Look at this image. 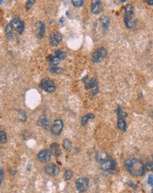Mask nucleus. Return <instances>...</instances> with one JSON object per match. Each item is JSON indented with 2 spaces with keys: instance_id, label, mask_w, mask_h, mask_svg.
<instances>
[{
  "instance_id": "obj_1",
  "label": "nucleus",
  "mask_w": 153,
  "mask_h": 193,
  "mask_svg": "<svg viewBox=\"0 0 153 193\" xmlns=\"http://www.w3.org/2000/svg\"><path fill=\"white\" fill-rule=\"evenodd\" d=\"M125 168L133 176H141L145 173V167L143 162L136 158H129L125 161Z\"/></svg>"
},
{
  "instance_id": "obj_2",
  "label": "nucleus",
  "mask_w": 153,
  "mask_h": 193,
  "mask_svg": "<svg viewBox=\"0 0 153 193\" xmlns=\"http://www.w3.org/2000/svg\"><path fill=\"white\" fill-rule=\"evenodd\" d=\"M40 87L43 90H45L46 92H49V93L54 92L56 89V86H55L54 81L50 78H47V77L41 80L40 83Z\"/></svg>"
},
{
  "instance_id": "obj_3",
  "label": "nucleus",
  "mask_w": 153,
  "mask_h": 193,
  "mask_svg": "<svg viewBox=\"0 0 153 193\" xmlns=\"http://www.w3.org/2000/svg\"><path fill=\"white\" fill-rule=\"evenodd\" d=\"M63 129V121L62 119H55L50 126V132L55 136H59L62 134Z\"/></svg>"
},
{
  "instance_id": "obj_4",
  "label": "nucleus",
  "mask_w": 153,
  "mask_h": 193,
  "mask_svg": "<svg viewBox=\"0 0 153 193\" xmlns=\"http://www.w3.org/2000/svg\"><path fill=\"white\" fill-rule=\"evenodd\" d=\"M75 184H76V189L77 190V191L84 193L86 192L89 187V180L86 177H80L76 180Z\"/></svg>"
},
{
  "instance_id": "obj_5",
  "label": "nucleus",
  "mask_w": 153,
  "mask_h": 193,
  "mask_svg": "<svg viewBox=\"0 0 153 193\" xmlns=\"http://www.w3.org/2000/svg\"><path fill=\"white\" fill-rule=\"evenodd\" d=\"M116 168V162L111 157L108 158L104 162H100V169L103 171H112L115 170Z\"/></svg>"
},
{
  "instance_id": "obj_6",
  "label": "nucleus",
  "mask_w": 153,
  "mask_h": 193,
  "mask_svg": "<svg viewBox=\"0 0 153 193\" xmlns=\"http://www.w3.org/2000/svg\"><path fill=\"white\" fill-rule=\"evenodd\" d=\"M107 54V50L105 48H99L97 50H95L94 53L92 54V62L95 63H99L102 62Z\"/></svg>"
},
{
  "instance_id": "obj_7",
  "label": "nucleus",
  "mask_w": 153,
  "mask_h": 193,
  "mask_svg": "<svg viewBox=\"0 0 153 193\" xmlns=\"http://www.w3.org/2000/svg\"><path fill=\"white\" fill-rule=\"evenodd\" d=\"M11 25L13 28L14 31H16L18 33V34H21L24 31V28H25V25H24V22L18 17H15L13 18V19L12 20L11 22Z\"/></svg>"
},
{
  "instance_id": "obj_8",
  "label": "nucleus",
  "mask_w": 153,
  "mask_h": 193,
  "mask_svg": "<svg viewBox=\"0 0 153 193\" xmlns=\"http://www.w3.org/2000/svg\"><path fill=\"white\" fill-rule=\"evenodd\" d=\"M51 152L50 149H42L40 152L38 153L37 157L38 160L41 162H50V160L51 159Z\"/></svg>"
},
{
  "instance_id": "obj_9",
  "label": "nucleus",
  "mask_w": 153,
  "mask_h": 193,
  "mask_svg": "<svg viewBox=\"0 0 153 193\" xmlns=\"http://www.w3.org/2000/svg\"><path fill=\"white\" fill-rule=\"evenodd\" d=\"M44 170H45L46 174L51 175V176H55V175H57L60 172L59 170V167L57 165H55L54 163H50V164H47L44 168Z\"/></svg>"
},
{
  "instance_id": "obj_10",
  "label": "nucleus",
  "mask_w": 153,
  "mask_h": 193,
  "mask_svg": "<svg viewBox=\"0 0 153 193\" xmlns=\"http://www.w3.org/2000/svg\"><path fill=\"white\" fill-rule=\"evenodd\" d=\"M85 84H86V88L87 90H94L93 94L97 93V91L99 90V83L96 77L91 79L89 81H85Z\"/></svg>"
},
{
  "instance_id": "obj_11",
  "label": "nucleus",
  "mask_w": 153,
  "mask_h": 193,
  "mask_svg": "<svg viewBox=\"0 0 153 193\" xmlns=\"http://www.w3.org/2000/svg\"><path fill=\"white\" fill-rule=\"evenodd\" d=\"M63 36L59 33H54L50 35V45L51 47H55L57 46L62 41Z\"/></svg>"
},
{
  "instance_id": "obj_12",
  "label": "nucleus",
  "mask_w": 153,
  "mask_h": 193,
  "mask_svg": "<svg viewBox=\"0 0 153 193\" xmlns=\"http://www.w3.org/2000/svg\"><path fill=\"white\" fill-rule=\"evenodd\" d=\"M102 10V5L100 1H93L91 6V12L93 14H99Z\"/></svg>"
},
{
  "instance_id": "obj_13",
  "label": "nucleus",
  "mask_w": 153,
  "mask_h": 193,
  "mask_svg": "<svg viewBox=\"0 0 153 193\" xmlns=\"http://www.w3.org/2000/svg\"><path fill=\"white\" fill-rule=\"evenodd\" d=\"M35 28L37 30V33H38V36L40 38H42L44 36V33H45V25L44 23L41 22V21H38L36 22L35 24Z\"/></svg>"
},
{
  "instance_id": "obj_14",
  "label": "nucleus",
  "mask_w": 153,
  "mask_h": 193,
  "mask_svg": "<svg viewBox=\"0 0 153 193\" xmlns=\"http://www.w3.org/2000/svg\"><path fill=\"white\" fill-rule=\"evenodd\" d=\"M37 123H38L39 126L45 128V129H48L50 127V122H49V119H48V118L46 117L45 115H41V117L38 119Z\"/></svg>"
},
{
  "instance_id": "obj_15",
  "label": "nucleus",
  "mask_w": 153,
  "mask_h": 193,
  "mask_svg": "<svg viewBox=\"0 0 153 193\" xmlns=\"http://www.w3.org/2000/svg\"><path fill=\"white\" fill-rule=\"evenodd\" d=\"M50 152L51 154H53L55 157H58L61 154V151H60V148H59V145L57 143H52L50 145Z\"/></svg>"
},
{
  "instance_id": "obj_16",
  "label": "nucleus",
  "mask_w": 153,
  "mask_h": 193,
  "mask_svg": "<svg viewBox=\"0 0 153 193\" xmlns=\"http://www.w3.org/2000/svg\"><path fill=\"white\" fill-rule=\"evenodd\" d=\"M109 157H110V156L108 155V153L105 152V151H100V152H99L97 154V155H96V160L100 163V162H104L105 160H107V159Z\"/></svg>"
},
{
  "instance_id": "obj_17",
  "label": "nucleus",
  "mask_w": 153,
  "mask_h": 193,
  "mask_svg": "<svg viewBox=\"0 0 153 193\" xmlns=\"http://www.w3.org/2000/svg\"><path fill=\"white\" fill-rule=\"evenodd\" d=\"M117 127L122 132H125L127 130V123L125 119L119 118L117 120Z\"/></svg>"
},
{
  "instance_id": "obj_18",
  "label": "nucleus",
  "mask_w": 153,
  "mask_h": 193,
  "mask_svg": "<svg viewBox=\"0 0 153 193\" xmlns=\"http://www.w3.org/2000/svg\"><path fill=\"white\" fill-rule=\"evenodd\" d=\"M13 28L12 27L11 23H9V24L7 25L6 28H5V34H6V37H7L9 40L13 39Z\"/></svg>"
},
{
  "instance_id": "obj_19",
  "label": "nucleus",
  "mask_w": 153,
  "mask_h": 193,
  "mask_svg": "<svg viewBox=\"0 0 153 193\" xmlns=\"http://www.w3.org/2000/svg\"><path fill=\"white\" fill-rule=\"evenodd\" d=\"M124 23H125V26H126L128 28H133L135 27V21L133 18L131 17H124Z\"/></svg>"
},
{
  "instance_id": "obj_20",
  "label": "nucleus",
  "mask_w": 153,
  "mask_h": 193,
  "mask_svg": "<svg viewBox=\"0 0 153 193\" xmlns=\"http://www.w3.org/2000/svg\"><path fill=\"white\" fill-rule=\"evenodd\" d=\"M125 16L131 17V18H133V16H134V7L129 4L127 5L125 7Z\"/></svg>"
},
{
  "instance_id": "obj_21",
  "label": "nucleus",
  "mask_w": 153,
  "mask_h": 193,
  "mask_svg": "<svg viewBox=\"0 0 153 193\" xmlns=\"http://www.w3.org/2000/svg\"><path fill=\"white\" fill-rule=\"evenodd\" d=\"M100 22H101V25L105 30H108V27H109V23H110V18L108 16H103L100 18Z\"/></svg>"
},
{
  "instance_id": "obj_22",
  "label": "nucleus",
  "mask_w": 153,
  "mask_h": 193,
  "mask_svg": "<svg viewBox=\"0 0 153 193\" xmlns=\"http://www.w3.org/2000/svg\"><path fill=\"white\" fill-rule=\"evenodd\" d=\"M49 71H50V73H52V74L58 75V74H61L62 72H63V69H61V68L57 67V66H55V65H51V66L49 67Z\"/></svg>"
},
{
  "instance_id": "obj_23",
  "label": "nucleus",
  "mask_w": 153,
  "mask_h": 193,
  "mask_svg": "<svg viewBox=\"0 0 153 193\" xmlns=\"http://www.w3.org/2000/svg\"><path fill=\"white\" fill-rule=\"evenodd\" d=\"M94 114H92V113L86 114V115H85V116L81 119V125L83 126H85L86 124H87V122H88V120H89L90 119H94Z\"/></svg>"
},
{
  "instance_id": "obj_24",
  "label": "nucleus",
  "mask_w": 153,
  "mask_h": 193,
  "mask_svg": "<svg viewBox=\"0 0 153 193\" xmlns=\"http://www.w3.org/2000/svg\"><path fill=\"white\" fill-rule=\"evenodd\" d=\"M63 148L66 150V151H71V141L70 140L68 139H64L63 141Z\"/></svg>"
},
{
  "instance_id": "obj_25",
  "label": "nucleus",
  "mask_w": 153,
  "mask_h": 193,
  "mask_svg": "<svg viewBox=\"0 0 153 193\" xmlns=\"http://www.w3.org/2000/svg\"><path fill=\"white\" fill-rule=\"evenodd\" d=\"M7 142V135L3 129L0 128V143L5 144Z\"/></svg>"
},
{
  "instance_id": "obj_26",
  "label": "nucleus",
  "mask_w": 153,
  "mask_h": 193,
  "mask_svg": "<svg viewBox=\"0 0 153 193\" xmlns=\"http://www.w3.org/2000/svg\"><path fill=\"white\" fill-rule=\"evenodd\" d=\"M55 56H56L61 61V60H63L66 57V53L64 51H62V50H56L55 52Z\"/></svg>"
},
{
  "instance_id": "obj_27",
  "label": "nucleus",
  "mask_w": 153,
  "mask_h": 193,
  "mask_svg": "<svg viewBox=\"0 0 153 193\" xmlns=\"http://www.w3.org/2000/svg\"><path fill=\"white\" fill-rule=\"evenodd\" d=\"M47 59L50 61V63H51V64L52 65H57L59 63H60V60H59L56 56H53V55H49L48 57H47Z\"/></svg>"
},
{
  "instance_id": "obj_28",
  "label": "nucleus",
  "mask_w": 153,
  "mask_h": 193,
  "mask_svg": "<svg viewBox=\"0 0 153 193\" xmlns=\"http://www.w3.org/2000/svg\"><path fill=\"white\" fill-rule=\"evenodd\" d=\"M144 167H145V170L150 171H153V155L152 156H151V160L149 161V162L144 165Z\"/></svg>"
},
{
  "instance_id": "obj_29",
  "label": "nucleus",
  "mask_w": 153,
  "mask_h": 193,
  "mask_svg": "<svg viewBox=\"0 0 153 193\" xmlns=\"http://www.w3.org/2000/svg\"><path fill=\"white\" fill-rule=\"evenodd\" d=\"M73 177V172L71 170H66L64 172V178L65 180H71Z\"/></svg>"
},
{
  "instance_id": "obj_30",
  "label": "nucleus",
  "mask_w": 153,
  "mask_h": 193,
  "mask_svg": "<svg viewBox=\"0 0 153 193\" xmlns=\"http://www.w3.org/2000/svg\"><path fill=\"white\" fill-rule=\"evenodd\" d=\"M117 113H118V119L119 118H122V119H125L127 117V113L121 107H118L117 109Z\"/></svg>"
},
{
  "instance_id": "obj_31",
  "label": "nucleus",
  "mask_w": 153,
  "mask_h": 193,
  "mask_svg": "<svg viewBox=\"0 0 153 193\" xmlns=\"http://www.w3.org/2000/svg\"><path fill=\"white\" fill-rule=\"evenodd\" d=\"M18 113H19V119H20V120L23 122L26 121L27 119V113H26V112H24L23 110H19V111H18Z\"/></svg>"
},
{
  "instance_id": "obj_32",
  "label": "nucleus",
  "mask_w": 153,
  "mask_h": 193,
  "mask_svg": "<svg viewBox=\"0 0 153 193\" xmlns=\"http://www.w3.org/2000/svg\"><path fill=\"white\" fill-rule=\"evenodd\" d=\"M71 3L76 7H81L84 5V1H82V0H72Z\"/></svg>"
},
{
  "instance_id": "obj_33",
  "label": "nucleus",
  "mask_w": 153,
  "mask_h": 193,
  "mask_svg": "<svg viewBox=\"0 0 153 193\" xmlns=\"http://www.w3.org/2000/svg\"><path fill=\"white\" fill-rule=\"evenodd\" d=\"M34 3H35V1H34V0H30V1H27V3H26V10L28 11V10L30 9V7H31L32 5H34Z\"/></svg>"
},
{
  "instance_id": "obj_34",
  "label": "nucleus",
  "mask_w": 153,
  "mask_h": 193,
  "mask_svg": "<svg viewBox=\"0 0 153 193\" xmlns=\"http://www.w3.org/2000/svg\"><path fill=\"white\" fill-rule=\"evenodd\" d=\"M4 177H5V172L3 169H0V185L3 183L4 181Z\"/></svg>"
},
{
  "instance_id": "obj_35",
  "label": "nucleus",
  "mask_w": 153,
  "mask_h": 193,
  "mask_svg": "<svg viewBox=\"0 0 153 193\" xmlns=\"http://www.w3.org/2000/svg\"><path fill=\"white\" fill-rule=\"evenodd\" d=\"M147 183H148V184H150V185H153V175H149Z\"/></svg>"
},
{
  "instance_id": "obj_36",
  "label": "nucleus",
  "mask_w": 153,
  "mask_h": 193,
  "mask_svg": "<svg viewBox=\"0 0 153 193\" xmlns=\"http://www.w3.org/2000/svg\"><path fill=\"white\" fill-rule=\"evenodd\" d=\"M128 184H129V185L130 186L131 188H134V189L137 188V187H136V185H135L134 183H132V182H129V183H128Z\"/></svg>"
},
{
  "instance_id": "obj_37",
  "label": "nucleus",
  "mask_w": 153,
  "mask_h": 193,
  "mask_svg": "<svg viewBox=\"0 0 153 193\" xmlns=\"http://www.w3.org/2000/svg\"><path fill=\"white\" fill-rule=\"evenodd\" d=\"M146 3L149 5H153V0H146Z\"/></svg>"
},
{
  "instance_id": "obj_38",
  "label": "nucleus",
  "mask_w": 153,
  "mask_h": 193,
  "mask_svg": "<svg viewBox=\"0 0 153 193\" xmlns=\"http://www.w3.org/2000/svg\"><path fill=\"white\" fill-rule=\"evenodd\" d=\"M1 3H3V1H0V4H1Z\"/></svg>"
},
{
  "instance_id": "obj_39",
  "label": "nucleus",
  "mask_w": 153,
  "mask_h": 193,
  "mask_svg": "<svg viewBox=\"0 0 153 193\" xmlns=\"http://www.w3.org/2000/svg\"><path fill=\"white\" fill-rule=\"evenodd\" d=\"M151 193H153V187H152V190H151Z\"/></svg>"
}]
</instances>
